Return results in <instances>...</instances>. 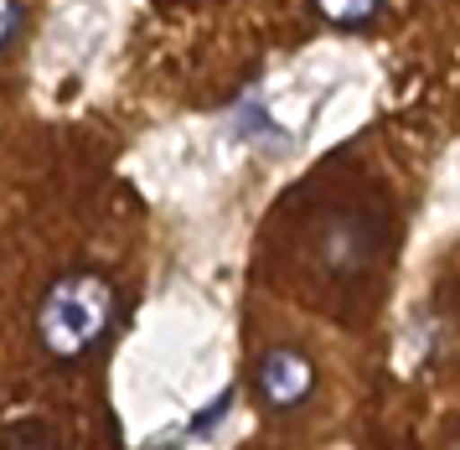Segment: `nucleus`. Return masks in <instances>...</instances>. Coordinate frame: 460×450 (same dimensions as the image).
Here are the masks:
<instances>
[{"mask_svg":"<svg viewBox=\"0 0 460 450\" xmlns=\"http://www.w3.org/2000/svg\"><path fill=\"white\" fill-rule=\"evenodd\" d=\"M114 310H119V290L99 269H67L42 290L37 306V347L52 363H84L104 347L114 331Z\"/></svg>","mask_w":460,"mask_h":450,"instance_id":"nucleus-1","label":"nucleus"},{"mask_svg":"<svg viewBox=\"0 0 460 450\" xmlns=\"http://www.w3.org/2000/svg\"><path fill=\"white\" fill-rule=\"evenodd\" d=\"M315 259H321L326 274L341 280V285L362 280L367 265L377 259V228L367 223V212H357V207L332 212V218L321 223V233H315Z\"/></svg>","mask_w":460,"mask_h":450,"instance_id":"nucleus-2","label":"nucleus"},{"mask_svg":"<svg viewBox=\"0 0 460 450\" xmlns=\"http://www.w3.org/2000/svg\"><path fill=\"white\" fill-rule=\"evenodd\" d=\"M253 389H259V399L270 404V410H300L305 399L315 393V368L311 357L300 347H270L264 357H259V368H253Z\"/></svg>","mask_w":460,"mask_h":450,"instance_id":"nucleus-3","label":"nucleus"},{"mask_svg":"<svg viewBox=\"0 0 460 450\" xmlns=\"http://www.w3.org/2000/svg\"><path fill=\"white\" fill-rule=\"evenodd\" d=\"M377 5H383V0H315V11L326 21H336V26H362Z\"/></svg>","mask_w":460,"mask_h":450,"instance_id":"nucleus-4","label":"nucleus"},{"mask_svg":"<svg viewBox=\"0 0 460 450\" xmlns=\"http://www.w3.org/2000/svg\"><path fill=\"white\" fill-rule=\"evenodd\" d=\"M5 450H63L58 440L47 430H37V425H26V430H16L11 440H5Z\"/></svg>","mask_w":460,"mask_h":450,"instance_id":"nucleus-5","label":"nucleus"},{"mask_svg":"<svg viewBox=\"0 0 460 450\" xmlns=\"http://www.w3.org/2000/svg\"><path fill=\"white\" fill-rule=\"evenodd\" d=\"M22 37V0H0V52Z\"/></svg>","mask_w":460,"mask_h":450,"instance_id":"nucleus-6","label":"nucleus"}]
</instances>
